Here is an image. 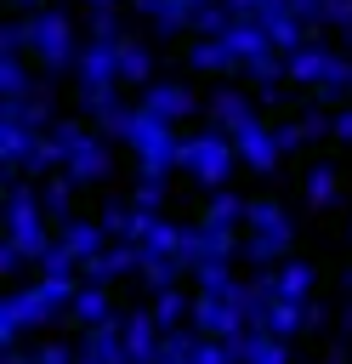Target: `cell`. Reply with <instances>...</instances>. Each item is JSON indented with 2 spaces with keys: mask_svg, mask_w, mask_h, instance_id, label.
<instances>
[{
  "mask_svg": "<svg viewBox=\"0 0 352 364\" xmlns=\"http://www.w3.org/2000/svg\"><path fill=\"white\" fill-rule=\"evenodd\" d=\"M74 80L79 85H119V40H85Z\"/></svg>",
  "mask_w": 352,
  "mask_h": 364,
  "instance_id": "16",
  "label": "cell"
},
{
  "mask_svg": "<svg viewBox=\"0 0 352 364\" xmlns=\"http://www.w3.org/2000/svg\"><path fill=\"white\" fill-rule=\"evenodd\" d=\"M131 273H142V250H136V245H119V239H114L97 262L79 267V279H85V284H102V290H114V284L131 279Z\"/></svg>",
  "mask_w": 352,
  "mask_h": 364,
  "instance_id": "14",
  "label": "cell"
},
{
  "mask_svg": "<svg viewBox=\"0 0 352 364\" xmlns=\"http://www.w3.org/2000/svg\"><path fill=\"white\" fill-rule=\"evenodd\" d=\"M341 324H346V336H352V301H346V313H341Z\"/></svg>",
  "mask_w": 352,
  "mask_h": 364,
  "instance_id": "40",
  "label": "cell"
},
{
  "mask_svg": "<svg viewBox=\"0 0 352 364\" xmlns=\"http://www.w3.org/2000/svg\"><path fill=\"white\" fill-rule=\"evenodd\" d=\"M131 205H136V210H153V216H165V176H136V188H131Z\"/></svg>",
  "mask_w": 352,
  "mask_h": 364,
  "instance_id": "32",
  "label": "cell"
},
{
  "mask_svg": "<svg viewBox=\"0 0 352 364\" xmlns=\"http://www.w3.org/2000/svg\"><path fill=\"white\" fill-rule=\"evenodd\" d=\"M324 364H346V353H329V358H324Z\"/></svg>",
  "mask_w": 352,
  "mask_h": 364,
  "instance_id": "41",
  "label": "cell"
},
{
  "mask_svg": "<svg viewBox=\"0 0 352 364\" xmlns=\"http://www.w3.org/2000/svg\"><path fill=\"white\" fill-rule=\"evenodd\" d=\"M119 142L131 148V159H136V171H142V176H170V171H182V131H176V125H165V119H153L142 102L125 114Z\"/></svg>",
  "mask_w": 352,
  "mask_h": 364,
  "instance_id": "3",
  "label": "cell"
},
{
  "mask_svg": "<svg viewBox=\"0 0 352 364\" xmlns=\"http://www.w3.org/2000/svg\"><path fill=\"white\" fill-rule=\"evenodd\" d=\"M335 142H352V102H341L335 108V131H329Z\"/></svg>",
  "mask_w": 352,
  "mask_h": 364,
  "instance_id": "38",
  "label": "cell"
},
{
  "mask_svg": "<svg viewBox=\"0 0 352 364\" xmlns=\"http://www.w3.org/2000/svg\"><path fill=\"white\" fill-rule=\"evenodd\" d=\"M51 136H57V148H62V171L85 188V182H102L108 171H114V136H102L97 125H85V119H57L51 125Z\"/></svg>",
  "mask_w": 352,
  "mask_h": 364,
  "instance_id": "4",
  "label": "cell"
},
{
  "mask_svg": "<svg viewBox=\"0 0 352 364\" xmlns=\"http://www.w3.org/2000/svg\"><path fill=\"white\" fill-rule=\"evenodd\" d=\"M23 28H28V63L51 80V74H74V63H79V28H74V17L62 11V6H40V11H28L23 17Z\"/></svg>",
  "mask_w": 352,
  "mask_h": 364,
  "instance_id": "2",
  "label": "cell"
},
{
  "mask_svg": "<svg viewBox=\"0 0 352 364\" xmlns=\"http://www.w3.org/2000/svg\"><path fill=\"white\" fill-rule=\"evenodd\" d=\"M290 11H295L307 28H318V23H324V0H290ZM318 34H324V28H318Z\"/></svg>",
  "mask_w": 352,
  "mask_h": 364,
  "instance_id": "37",
  "label": "cell"
},
{
  "mask_svg": "<svg viewBox=\"0 0 352 364\" xmlns=\"http://www.w3.org/2000/svg\"><path fill=\"white\" fill-rule=\"evenodd\" d=\"M193 330L210 336V341H233V336H244V330H250V318H244V296H199V290H193Z\"/></svg>",
  "mask_w": 352,
  "mask_h": 364,
  "instance_id": "7",
  "label": "cell"
},
{
  "mask_svg": "<svg viewBox=\"0 0 352 364\" xmlns=\"http://www.w3.org/2000/svg\"><path fill=\"white\" fill-rule=\"evenodd\" d=\"M273 136H278V148H284V154L312 148V136H307V125H301V119H278V125H273Z\"/></svg>",
  "mask_w": 352,
  "mask_h": 364,
  "instance_id": "35",
  "label": "cell"
},
{
  "mask_svg": "<svg viewBox=\"0 0 352 364\" xmlns=\"http://www.w3.org/2000/svg\"><path fill=\"white\" fill-rule=\"evenodd\" d=\"M193 347H199V330H165L153 364H193Z\"/></svg>",
  "mask_w": 352,
  "mask_h": 364,
  "instance_id": "31",
  "label": "cell"
},
{
  "mask_svg": "<svg viewBox=\"0 0 352 364\" xmlns=\"http://www.w3.org/2000/svg\"><path fill=\"white\" fill-rule=\"evenodd\" d=\"M233 142H238V159H244V171H255V176H273V171H278V159H284V148H278V136H273V125H267V119L244 125Z\"/></svg>",
  "mask_w": 352,
  "mask_h": 364,
  "instance_id": "13",
  "label": "cell"
},
{
  "mask_svg": "<svg viewBox=\"0 0 352 364\" xmlns=\"http://www.w3.org/2000/svg\"><path fill=\"white\" fill-rule=\"evenodd\" d=\"M40 136H45V131H34V125H23V119H0V165H6V176H23V171H28Z\"/></svg>",
  "mask_w": 352,
  "mask_h": 364,
  "instance_id": "17",
  "label": "cell"
},
{
  "mask_svg": "<svg viewBox=\"0 0 352 364\" xmlns=\"http://www.w3.org/2000/svg\"><path fill=\"white\" fill-rule=\"evenodd\" d=\"M57 239L74 250V262H79V267H85V262H97V256L114 245V239H108V228H102V222H91V216H74V222H62V228H57Z\"/></svg>",
  "mask_w": 352,
  "mask_h": 364,
  "instance_id": "19",
  "label": "cell"
},
{
  "mask_svg": "<svg viewBox=\"0 0 352 364\" xmlns=\"http://www.w3.org/2000/svg\"><path fill=\"white\" fill-rule=\"evenodd\" d=\"M119 336H125V353H131V364H153V358H159V341H165V330H159L153 307H131V313H119Z\"/></svg>",
  "mask_w": 352,
  "mask_h": 364,
  "instance_id": "12",
  "label": "cell"
},
{
  "mask_svg": "<svg viewBox=\"0 0 352 364\" xmlns=\"http://www.w3.org/2000/svg\"><path fill=\"white\" fill-rule=\"evenodd\" d=\"M244 364H290V341L284 336H267V330H250Z\"/></svg>",
  "mask_w": 352,
  "mask_h": 364,
  "instance_id": "28",
  "label": "cell"
},
{
  "mask_svg": "<svg viewBox=\"0 0 352 364\" xmlns=\"http://www.w3.org/2000/svg\"><path fill=\"white\" fill-rule=\"evenodd\" d=\"M238 165H244V159H238V142H233L227 131L204 125V131L182 136V176H193L204 193H210V188H227Z\"/></svg>",
  "mask_w": 352,
  "mask_h": 364,
  "instance_id": "5",
  "label": "cell"
},
{
  "mask_svg": "<svg viewBox=\"0 0 352 364\" xmlns=\"http://www.w3.org/2000/svg\"><path fill=\"white\" fill-rule=\"evenodd\" d=\"M324 34H341L346 46H352V0H324V23H318Z\"/></svg>",
  "mask_w": 352,
  "mask_h": 364,
  "instance_id": "33",
  "label": "cell"
},
{
  "mask_svg": "<svg viewBox=\"0 0 352 364\" xmlns=\"http://www.w3.org/2000/svg\"><path fill=\"white\" fill-rule=\"evenodd\" d=\"M11 6H17L23 17H28V11H40V6H51V0H11Z\"/></svg>",
  "mask_w": 352,
  "mask_h": 364,
  "instance_id": "39",
  "label": "cell"
},
{
  "mask_svg": "<svg viewBox=\"0 0 352 364\" xmlns=\"http://www.w3.org/2000/svg\"><path fill=\"white\" fill-rule=\"evenodd\" d=\"M341 284H346V296H352V267H346V279H341Z\"/></svg>",
  "mask_w": 352,
  "mask_h": 364,
  "instance_id": "43",
  "label": "cell"
},
{
  "mask_svg": "<svg viewBox=\"0 0 352 364\" xmlns=\"http://www.w3.org/2000/svg\"><path fill=\"white\" fill-rule=\"evenodd\" d=\"M131 108H136V102H125V85H79V114H85V125H97V131L114 136V142H119V125H125Z\"/></svg>",
  "mask_w": 352,
  "mask_h": 364,
  "instance_id": "9",
  "label": "cell"
},
{
  "mask_svg": "<svg viewBox=\"0 0 352 364\" xmlns=\"http://www.w3.org/2000/svg\"><path fill=\"white\" fill-rule=\"evenodd\" d=\"M119 85L125 91H148L153 85V46L136 40V34L119 40Z\"/></svg>",
  "mask_w": 352,
  "mask_h": 364,
  "instance_id": "21",
  "label": "cell"
},
{
  "mask_svg": "<svg viewBox=\"0 0 352 364\" xmlns=\"http://www.w3.org/2000/svg\"><path fill=\"white\" fill-rule=\"evenodd\" d=\"M68 318H74L79 330H91V324H108V318H114V301H108V290L79 279V290H74V301H68Z\"/></svg>",
  "mask_w": 352,
  "mask_h": 364,
  "instance_id": "24",
  "label": "cell"
},
{
  "mask_svg": "<svg viewBox=\"0 0 352 364\" xmlns=\"http://www.w3.org/2000/svg\"><path fill=\"white\" fill-rule=\"evenodd\" d=\"M267 273H273V296H278V301H312V279H318V273H312L307 262L290 256V262H278V267H267Z\"/></svg>",
  "mask_w": 352,
  "mask_h": 364,
  "instance_id": "23",
  "label": "cell"
},
{
  "mask_svg": "<svg viewBox=\"0 0 352 364\" xmlns=\"http://www.w3.org/2000/svg\"><path fill=\"white\" fill-rule=\"evenodd\" d=\"M79 358L74 364H131V353H125V336H119V313L108 318V324H91V330H79Z\"/></svg>",
  "mask_w": 352,
  "mask_h": 364,
  "instance_id": "15",
  "label": "cell"
},
{
  "mask_svg": "<svg viewBox=\"0 0 352 364\" xmlns=\"http://www.w3.org/2000/svg\"><path fill=\"white\" fill-rule=\"evenodd\" d=\"M85 40H125L119 6H85Z\"/></svg>",
  "mask_w": 352,
  "mask_h": 364,
  "instance_id": "29",
  "label": "cell"
},
{
  "mask_svg": "<svg viewBox=\"0 0 352 364\" xmlns=\"http://www.w3.org/2000/svg\"><path fill=\"white\" fill-rule=\"evenodd\" d=\"M244 262L255 267H278L290 262V245H295V222L278 199H250V216H244Z\"/></svg>",
  "mask_w": 352,
  "mask_h": 364,
  "instance_id": "6",
  "label": "cell"
},
{
  "mask_svg": "<svg viewBox=\"0 0 352 364\" xmlns=\"http://www.w3.org/2000/svg\"><path fill=\"white\" fill-rule=\"evenodd\" d=\"M244 216H250V199L244 193H233V188H210L204 193V228H216V233H244Z\"/></svg>",
  "mask_w": 352,
  "mask_h": 364,
  "instance_id": "18",
  "label": "cell"
},
{
  "mask_svg": "<svg viewBox=\"0 0 352 364\" xmlns=\"http://www.w3.org/2000/svg\"><path fill=\"white\" fill-rule=\"evenodd\" d=\"M153 318H159V330H193V296L182 290V284H170V290H159L153 301Z\"/></svg>",
  "mask_w": 352,
  "mask_h": 364,
  "instance_id": "26",
  "label": "cell"
},
{
  "mask_svg": "<svg viewBox=\"0 0 352 364\" xmlns=\"http://www.w3.org/2000/svg\"><path fill=\"white\" fill-rule=\"evenodd\" d=\"M23 267H34V262H28V250H23V245H11V239H0V273H6V279H23Z\"/></svg>",
  "mask_w": 352,
  "mask_h": 364,
  "instance_id": "36",
  "label": "cell"
},
{
  "mask_svg": "<svg viewBox=\"0 0 352 364\" xmlns=\"http://www.w3.org/2000/svg\"><path fill=\"white\" fill-rule=\"evenodd\" d=\"M74 193H79V182L68 176V171H51V176H40V205H45V216L62 228V222H74Z\"/></svg>",
  "mask_w": 352,
  "mask_h": 364,
  "instance_id": "22",
  "label": "cell"
},
{
  "mask_svg": "<svg viewBox=\"0 0 352 364\" xmlns=\"http://www.w3.org/2000/svg\"><path fill=\"white\" fill-rule=\"evenodd\" d=\"M79 6H119V0H79Z\"/></svg>",
  "mask_w": 352,
  "mask_h": 364,
  "instance_id": "42",
  "label": "cell"
},
{
  "mask_svg": "<svg viewBox=\"0 0 352 364\" xmlns=\"http://www.w3.org/2000/svg\"><path fill=\"white\" fill-rule=\"evenodd\" d=\"M187 279L199 296H244V279L233 273V262H199Z\"/></svg>",
  "mask_w": 352,
  "mask_h": 364,
  "instance_id": "25",
  "label": "cell"
},
{
  "mask_svg": "<svg viewBox=\"0 0 352 364\" xmlns=\"http://www.w3.org/2000/svg\"><path fill=\"white\" fill-rule=\"evenodd\" d=\"M193 6H199V0H131V11H136L159 40L193 34Z\"/></svg>",
  "mask_w": 352,
  "mask_h": 364,
  "instance_id": "11",
  "label": "cell"
},
{
  "mask_svg": "<svg viewBox=\"0 0 352 364\" xmlns=\"http://www.w3.org/2000/svg\"><path fill=\"white\" fill-rule=\"evenodd\" d=\"M136 102L153 114V119H165V125H182V119H193L204 102L193 97V85H182V80H153L148 91H136Z\"/></svg>",
  "mask_w": 352,
  "mask_h": 364,
  "instance_id": "10",
  "label": "cell"
},
{
  "mask_svg": "<svg viewBox=\"0 0 352 364\" xmlns=\"http://www.w3.org/2000/svg\"><path fill=\"white\" fill-rule=\"evenodd\" d=\"M204 119H210L216 131L238 136L244 125H255V119H261V97H255V91H244V85H216V91L204 97Z\"/></svg>",
  "mask_w": 352,
  "mask_h": 364,
  "instance_id": "8",
  "label": "cell"
},
{
  "mask_svg": "<svg viewBox=\"0 0 352 364\" xmlns=\"http://www.w3.org/2000/svg\"><path fill=\"white\" fill-rule=\"evenodd\" d=\"M79 279H34V284H17L6 301H0V347H23L34 330H45L57 313H68Z\"/></svg>",
  "mask_w": 352,
  "mask_h": 364,
  "instance_id": "1",
  "label": "cell"
},
{
  "mask_svg": "<svg viewBox=\"0 0 352 364\" xmlns=\"http://www.w3.org/2000/svg\"><path fill=\"white\" fill-rule=\"evenodd\" d=\"M79 358V347H68V341H34L28 347V364H74Z\"/></svg>",
  "mask_w": 352,
  "mask_h": 364,
  "instance_id": "34",
  "label": "cell"
},
{
  "mask_svg": "<svg viewBox=\"0 0 352 364\" xmlns=\"http://www.w3.org/2000/svg\"><path fill=\"white\" fill-rule=\"evenodd\" d=\"M227 28H233L227 0H199L193 6V34H227Z\"/></svg>",
  "mask_w": 352,
  "mask_h": 364,
  "instance_id": "30",
  "label": "cell"
},
{
  "mask_svg": "<svg viewBox=\"0 0 352 364\" xmlns=\"http://www.w3.org/2000/svg\"><path fill=\"white\" fill-rule=\"evenodd\" d=\"M301 193H307V205H312V210H329V205H335V193H341V188H335V165H329V159L307 165V176H301Z\"/></svg>",
  "mask_w": 352,
  "mask_h": 364,
  "instance_id": "27",
  "label": "cell"
},
{
  "mask_svg": "<svg viewBox=\"0 0 352 364\" xmlns=\"http://www.w3.org/2000/svg\"><path fill=\"white\" fill-rule=\"evenodd\" d=\"M187 68L193 74H238V63H233L221 34H187Z\"/></svg>",
  "mask_w": 352,
  "mask_h": 364,
  "instance_id": "20",
  "label": "cell"
}]
</instances>
